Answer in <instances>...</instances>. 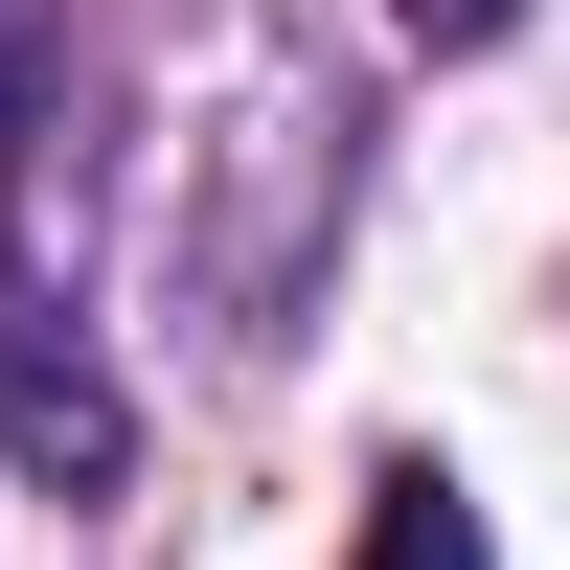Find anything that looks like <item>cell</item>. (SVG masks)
Listing matches in <instances>:
<instances>
[{"label": "cell", "mask_w": 570, "mask_h": 570, "mask_svg": "<svg viewBox=\"0 0 570 570\" xmlns=\"http://www.w3.org/2000/svg\"><path fill=\"white\" fill-rule=\"evenodd\" d=\"M0 456H23L46 502H115V480H137V389L91 365V320L46 297L23 252H0Z\"/></svg>", "instance_id": "6da1fadb"}, {"label": "cell", "mask_w": 570, "mask_h": 570, "mask_svg": "<svg viewBox=\"0 0 570 570\" xmlns=\"http://www.w3.org/2000/svg\"><path fill=\"white\" fill-rule=\"evenodd\" d=\"M343 570H502V548H480V502H456L434 456H389V480H365V548H343Z\"/></svg>", "instance_id": "7a4b0ae2"}, {"label": "cell", "mask_w": 570, "mask_h": 570, "mask_svg": "<svg viewBox=\"0 0 570 570\" xmlns=\"http://www.w3.org/2000/svg\"><path fill=\"white\" fill-rule=\"evenodd\" d=\"M389 23H411V46H502L525 0H389Z\"/></svg>", "instance_id": "3957f363"}, {"label": "cell", "mask_w": 570, "mask_h": 570, "mask_svg": "<svg viewBox=\"0 0 570 570\" xmlns=\"http://www.w3.org/2000/svg\"><path fill=\"white\" fill-rule=\"evenodd\" d=\"M23 46H46V0H0V160H23Z\"/></svg>", "instance_id": "277c9868"}]
</instances>
